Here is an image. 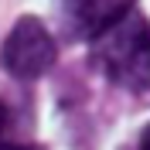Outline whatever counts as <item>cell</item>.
Returning <instances> with one entry per match:
<instances>
[{
  "instance_id": "cell-2",
  "label": "cell",
  "mask_w": 150,
  "mask_h": 150,
  "mask_svg": "<svg viewBox=\"0 0 150 150\" xmlns=\"http://www.w3.org/2000/svg\"><path fill=\"white\" fill-rule=\"evenodd\" d=\"M58 48L51 31L41 24L38 17H21L10 34L4 38V48H0V65L4 72L21 79V82H34L48 68L55 65Z\"/></svg>"
},
{
  "instance_id": "cell-5",
  "label": "cell",
  "mask_w": 150,
  "mask_h": 150,
  "mask_svg": "<svg viewBox=\"0 0 150 150\" xmlns=\"http://www.w3.org/2000/svg\"><path fill=\"white\" fill-rule=\"evenodd\" d=\"M137 150H150V126H143V133H140V147Z\"/></svg>"
},
{
  "instance_id": "cell-4",
  "label": "cell",
  "mask_w": 150,
  "mask_h": 150,
  "mask_svg": "<svg viewBox=\"0 0 150 150\" xmlns=\"http://www.w3.org/2000/svg\"><path fill=\"white\" fill-rule=\"evenodd\" d=\"M7 123H10V109H7L4 103H0V137L7 133Z\"/></svg>"
},
{
  "instance_id": "cell-6",
  "label": "cell",
  "mask_w": 150,
  "mask_h": 150,
  "mask_svg": "<svg viewBox=\"0 0 150 150\" xmlns=\"http://www.w3.org/2000/svg\"><path fill=\"white\" fill-rule=\"evenodd\" d=\"M0 150H41V147H14V143H0Z\"/></svg>"
},
{
  "instance_id": "cell-1",
  "label": "cell",
  "mask_w": 150,
  "mask_h": 150,
  "mask_svg": "<svg viewBox=\"0 0 150 150\" xmlns=\"http://www.w3.org/2000/svg\"><path fill=\"white\" fill-rule=\"evenodd\" d=\"M92 65L103 79L120 89L147 92L150 89V21L130 10L109 31L92 41Z\"/></svg>"
},
{
  "instance_id": "cell-3",
  "label": "cell",
  "mask_w": 150,
  "mask_h": 150,
  "mask_svg": "<svg viewBox=\"0 0 150 150\" xmlns=\"http://www.w3.org/2000/svg\"><path fill=\"white\" fill-rule=\"evenodd\" d=\"M137 0H62V24L75 41H96L133 10Z\"/></svg>"
}]
</instances>
